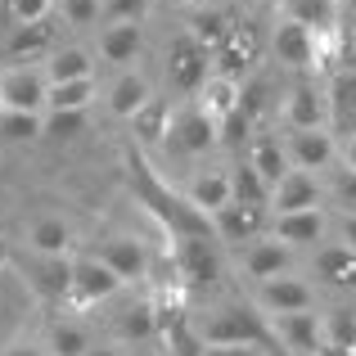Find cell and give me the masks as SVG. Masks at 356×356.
Returning a JSON list of instances; mask_svg holds the SVG:
<instances>
[{
  "label": "cell",
  "mask_w": 356,
  "mask_h": 356,
  "mask_svg": "<svg viewBox=\"0 0 356 356\" xmlns=\"http://www.w3.org/2000/svg\"><path fill=\"white\" fill-rule=\"evenodd\" d=\"M122 167H127V185H131V194H136V203L167 230V239L212 235V217H208V212H199L185 194L167 190V185L158 181V172L149 167V158L140 154L136 145L122 149Z\"/></svg>",
  "instance_id": "obj_1"
},
{
  "label": "cell",
  "mask_w": 356,
  "mask_h": 356,
  "mask_svg": "<svg viewBox=\"0 0 356 356\" xmlns=\"http://www.w3.org/2000/svg\"><path fill=\"white\" fill-rule=\"evenodd\" d=\"M203 343L208 348H275V330L270 316H261V307L252 302H226L203 321Z\"/></svg>",
  "instance_id": "obj_2"
},
{
  "label": "cell",
  "mask_w": 356,
  "mask_h": 356,
  "mask_svg": "<svg viewBox=\"0 0 356 356\" xmlns=\"http://www.w3.org/2000/svg\"><path fill=\"white\" fill-rule=\"evenodd\" d=\"M172 261H176V275H181V289H212V284H221L217 235L172 239Z\"/></svg>",
  "instance_id": "obj_3"
},
{
  "label": "cell",
  "mask_w": 356,
  "mask_h": 356,
  "mask_svg": "<svg viewBox=\"0 0 356 356\" xmlns=\"http://www.w3.org/2000/svg\"><path fill=\"white\" fill-rule=\"evenodd\" d=\"M14 266L23 270L27 289H32L41 302H68V289H72V257H41V252H14Z\"/></svg>",
  "instance_id": "obj_4"
},
{
  "label": "cell",
  "mask_w": 356,
  "mask_h": 356,
  "mask_svg": "<svg viewBox=\"0 0 356 356\" xmlns=\"http://www.w3.org/2000/svg\"><path fill=\"white\" fill-rule=\"evenodd\" d=\"M212 77V50H203L190 32H181L172 45H167V81L172 90H185V95H199Z\"/></svg>",
  "instance_id": "obj_5"
},
{
  "label": "cell",
  "mask_w": 356,
  "mask_h": 356,
  "mask_svg": "<svg viewBox=\"0 0 356 356\" xmlns=\"http://www.w3.org/2000/svg\"><path fill=\"white\" fill-rule=\"evenodd\" d=\"M118 289H122V280L113 266H104L99 257H72V289H68L72 312H90V307L108 302Z\"/></svg>",
  "instance_id": "obj_6"
},
{
  "label": "cell",
  "mask_w": 356,
  "mask_h": 356,
  "mask_svg": "<svg viewBox=\"0 0 356 356\" xmlns=\"http://www.w3.org/2000/svg\"><path fill=\"white\" fill-rule=\"evenodd\" d=\"M50 99V77L36 72L32 63L23 68H0V108L5 113H36Z\"/></svg>",
  "instance_id": "obj_7"
},
{
  "label": "cell",
  "mask_w": 356,
  "mask_h": 356,
  "mask_svg": "<svg viewBox=\"0 0 356 356\" xmlns=\"http://www.w3.org/2000/svg\"><path fill=\"white\" fill-rule=\"evenodd\" d=\"M289 131H330V95L316 77H298L284 99Z\"/></svg>",
  "instance_id": "obj_8"
},
{
  "label": "cell",
  "mask_w": 356,
  "mask_h": 356,
  "mask_svg": "<svg viewBox=\"0 0 356 356\" xmlns=\"http://www.w3.org/2000/svg\"><path fill=\"white\" fill-rule=\"evenodd\" d=\"M270 59H275L280 68L312 72L316 68V32L302 27L298 18H280L275 36H270Z\"/></svg>",
  "instance_id": "obj_9"
},
{
  "label": "cell",
  "mask_w": 356,
  "mask_h": 356,
  "mask_svg": "<svg viewBox=\"0 0 356 356\" xmlns=\"http://www.w3.org/2000/svg\"><path fill=\"white\" fill-rule=\"evenodd\" d=\"M50 59L54 54V18H41V23H18L14 32L0 41V59L9 68H23V63H36V59Z\"/></svg>",
  "instance_id": "obj_10"
},
{
  "label": "cell",
  "mask_w": 356,
  "mask_h": 356,
  "mask_svg": "<svg viewBox=\"0 0 356 356\" xmlns=\"http://www.w3.org/2000/svg\"><path fill=\"white\" fill-rule=\"evenodd\" d=\"M275 343L293 356H316L325 348V316L316 312H293V316H270Z\"/></svg>",
  "instance_id": "obj_11"
},
{
  "label": "cell",
  "mask_w": 356,
  "mask_h": 356,
  "mask_svg": "<svg viewBox=\"0 0 356 356\" xmlns=\"http://www.w3.org/2000/svg\"><path fill=\"white\" fill-rule=\"evenodd\" d=\"M257 59H261V36L252 32L248 23H239L235 32H230V41L221 45L217 54H212V68H217V77L239 81V77H243V72H248Z\"/></svg>",
  "instance_id": "obj_12"
},
{
  "label": "cell",
  "mask_w": 356,
  "mask_h": 356,
  "mask_svg": "<svg viewBox=\"0 0 356 356\" xmlns=\"http://www.w3.org/2000/svg\"><path fill=\"white\" fill-rule=\"evenodd\" d=\"M243 270H248L257 284H266V280H280L293 270V248L289 243H280L275 235H261L252 239L248 248H243Z\"/></svg>",
  "instance_id": "obj_13"
},
{
  "label": "cell",
  "mask_w": 356,
  "mask_h": 356,
  "mask_svg": "<svg viewBox=\"0 0 356 356\" xmlns=\"http://www.w3.org/2000/svg\"><path fill=\"white\" fill-rule=\"evenodd\" d=\"M104 266H113L118 270V280L122 284H131V280H149V270H154V257H149V248L140 243L136 235H118V239H108L104 248L95 252Z\"/></svg>",
  "instance_id": "obj_14"
},
{
  "label": "cell",
  "mask_w": 356,
  "mask_h": 356,
  "mask_svg": "<svg viewBox=\"0 0 356 356\" xmlns=\"http://www.w3.org/2000/svg\"><path fill=\"white\" fill-rule=\"evenodd\" d=\"M266 212L261 208H243V203H230V208H221L217 217H212V235L221 243H235V248H248L252 239H261V230H266Z\"/></svg>",
  "instance_id": "obj_15"
},
{
  "label": "cell",
  "mask_w": 356,
  "mask_h": 356,
  "mask_svg": "<svg viewBox=\"0 0 356 356\" xmlns=\"http://www.w3.org/2000/svg\"><path fill=\"white\" fill-rule=\"evenodd\" d=\"M257 307L270 316H293V312H312L316 307V293L293 275H280V280H266L257 284Z\"/></svg>",
  "instance_id": "obj_16"
},
{
  "label": "cell",
  "mask_w": 356,
  "mask_h": 356,
  "mask_svg": "<svg viewBox=\"0 0 356 356\" xmlns=\"http://www.w3.org/2000/svg\"><path fill=\"white\" fill-rule=\"evenodd\" d=\"M321 208V185L312 172H289L284 181L270 190V217H289V212H312Z\"/></svg>",
  "instance_id": "obj_17"
},
{
  "label": "cell",
  "mask_w": 356,
  "mask_h": 356,
  "mask_svg": "<svg viewBox=\"0 0 356 356\" xmlns=\"http://www.w3.org/2000/svg\"><path fill=\"white\" fill-rule=\"evenodd\" d=\"M325 230H330V217L325 208H312V212H289V217H270V235L289 248H316L325 243Z\"/></svg>",
  "instance_id": "obj_18"
},
{
  "label": "cell",
  "mask_w": 356,
  "mask_h": 356,
  "mask_svg": "<svg viewBox=\"0 0 356 356\" xmlns=\"http://www.w3.org/2000/svg\"><path fill=\"white\" fill-rule=\"evenodd\" d=\"M289 163L298 167V172H325V167L334 163V154H339V145H334V131H289Z\"/></svg>",
  "instance_id": "obj_19"
},
{
  "label": "cell",
  "mask_w": 356,
  "mask_h": 356,
  "mask_svg": "<svg viewBox=\"0 0 356 356\" xmlns=\"http://www.w3.org/2000/svg\"><path fill=\"white\" fill-rule=\"evenodd\" d=\"M172 140H176V149H185V154H208V149L221 145L217 122L203 113L199 104H190V108H181V113H176V122H172Z\"/></svg>",
  "instance_id": "obj_20"
},
{
  "label": "cell",
  "mask_w": 356,
  "mask_h": 356,
  "mask_svg": "<svg viewBox=\"0 0 356 356\" xmlns=\"http://www.w3.org/2000/svg\"><path fill=\"white\" fill-rule=\"evenodd\" d=\"M325 95H330V131L334 136H356V72L352 68L334 72Z\"/></svg>",
  "instance_id": "obj_21"
},
{
  "label": "cell",
  "mask_w": 356,
  "mask_h": 356,
  "mask_svg": "<svg viewBox=\"0 0 356 356\" xmlns=\"http://www.w3.org/2000/svg\"><path fill=\"white\" fill-rule=\"evenodd\" d=\"M185 199H190L199 212L217 217L221 208H230V203H235V190H230V172H199V176L190 181V190H185Z\"/></svg>",
  "instance_id": "obj_22"
},
{
  "label": "cell",
  "mask_w": 356,
  "mask_h": 356,
  "mask_svg": "<svg viewBox=\"0 0 356 356\" xmlns=\"http://www.w3.org/2000/svg\"><path fill=\"white\" fill-rule=\"evenodd\" d=\"M113 334L122 343H145L158 334V302L154 298H140V302L122 307V312L113 316Z\"/></svg>",
  "instance_id": "obj_23"
},
{
  "label": "cell",
  "mask_w": 356,
  "mask_h": 356,
  "mask_svg": "<svg viewBox=\"0 0 356 356\" xmlns=\"http://www.w3.org/2000/svg\"><path fill=\"white\" fill-rule=\"evenodd\" d=\"M316 275L330 289H352L356 284V252L348 243H325V248H316Z\"/></svg>",
  "instance_id": "obj_24"
},
{
  "label": "cell",
  "mask_w": 356,
  "mask_h": 356,
  "mask_svg": "<svg viewBox=\"0 0 356 356\" xmlns=\"http://www.w3.org/2000/svg\"><path fill=\"white\" fill-rule=\"evenodd\" d=\"M235 27H239V23H235V18H230L221 5H212V9H194V14H190V36L203 45V50H212V54H217L221 45L230 41V32H235Z\"/></svg>",
  "instance_id": "obj_25"
},
{
  "label": "cell",
  "mask_w": 356,
  "mask_h": 356,
  "mask_svg": "<svg viewBox=\"0 0 356 356\" xmlns=\"http://www.w3.org/2000/svg\"><path fill=\"white\" fill-rule=\"evenodd\" d=\"M27 248L41 252V257H68L72 248V230L63 217H36L27 226Z\"/></svg>",
  "instance_id": "obj_26"
},
{
  "label": "cell",
  "mask_w": 356,
  "mask_h": 356,
  "mask_svg": "<svg viewBox=\"0 0 356 356\" xmlns=\"http://www.w3.org/2000/svg\"><path fill=\"white\" fill-rule=\"evenodd\" d=\"M140 50H145V32H140V23H113L99 32V54H104L108 63H136Z\"/></svg>",
  "instance_id": "obj_27"
},
{
  "label": "cell",
  "mask_w": 356,
  "mask_h": 356,
  "mask_svg": "<svg viewBox=\"0 0 356 356\" xmlns=\"http://www.w3.org/2000/svg\"><path fill=\"white\" fill-rule=\"evenodd\" d=\"M248 163L257 167V172L266 176L270 185H280L289 172H293V163H289V149L280 145L275 136H252V140H248Z\"/></svg>",
  "instance_id": "obj_28"
},
{
  "label": "cell",
  "mask_w": 356,
  "mask_h": 356,
  "mask_svg": "<svg viewBox=\"0 0 356 356\" xmlns=\"http://www.w3.org/2000/svg\"><path fill=\"white\" fill-rule=\"evenodd\" d=\"M230 190H235V203H243V208L270 212V190H275V185H270L248 158H243L239 167H230Z\"/></svg>",
  "instance_id": "obj_29"
},
{
  "label": "cell",
  "mask_w": 356,
  "mask_h": 356,
  "mask_svg": "<svg viewBox=\"0 0 356 356\" xmlns=\"http://www.w3.org/2000/svg\"><path fill=\"white\" fill-rule=\"evenodd\" d=\"M199 108H203V113H208V118L221 127V122H226L230 113H239V81L217 77V72H212L208 86L199 90Z\"/></svg>",
  "instance_id": "obj_30"
},
{
  "label": "cell",
  "mask_w": 356,
  "mask_h": 356,
  "mask_svg": "<svg viewBox=\"0 0 356 356\" xmlns=\"http://www.w3.org/2000/svg\"><path fill=\"white\" fill-rule=\"evenodd\" d=\"M149 99L154 95H149V81L140 77V72H122L113 86H108V108H113L118 118H136Z\"/></svg>",
  "instance_id": "obj_31"
},
{
  "label": "cell",
  "mask_w": 356,
  "mask_h": 356,
  "mask_svg": "<svg viewBox=\"0 0 356 356\" xmlns=\"http://www.w3.org/2000/svg\"><path fill=\"white\" fill-rule=\"evenodd\" d=\"M45 77H50V86L95 77V72H90V54H86V50H77V45H68V50H54L50 59H45Z\"/></svg>",
  "instance_id": "obj_32"
},
{
  "label": "cell",
  "mask_w": 356,
  "mask_h": 356,
  "mask_svg": "<svg viewBox=\"0 0 356 356\" xmlns=\"http://www.w3.org/2000/svg\"><path fill=\"white\" fill-rule=\"evenodd\" d=\"M131 122H136V136L145 140V145H158V140L172 136V122L176 118H172V104H167V99H149V104L140 108Z\"/></svg>",
  "instance_id": "obj_33"
},
{
  "label": "cell",
  "mask_w": 356,
  "mask_h": 356,
  "mask_svg": "<svg viewBox=\"0 0 356 356\" xmlns=\"http://www.w3.org/2000/svg\"><path fill=\"white\" fill-rule=\"evenodd\" d=\"M90 99H95V77H86V81H63V86H50L45 108H50V113H86Z\"/></svg>",
  "instance_id": "obj_34"
},
{
  "label": "cell",
  "mask_w": 356,
  "mask_h": 356,
  "mask_svg": "<svg viewBox=\"0 0 356 356\" xmlns=\"http://www.w3.org/2000/svg\"><path fill=\"white\" fill-rule=\"evenodd\" d=\"M325 348L330 352H352L356 348V312L352 307H334L325 316Z\"/></svg>",
  "instance_id": "obj_35"
},
{
  "label": "cell",
  "mask_w": 356,
  "mask_h": 356,
  "mask_svg": "<svg viewBox=\"0 0 356 356\" xmlns=\"http://www.w3.org/2000/svg\"><path fill=\"white\" fill-rule=\"evenodd\" d=\"M95 343H90V334L81 330V325H68V321H54L50 325V356H86Z\"/></svg>",
  "instance_id": "obj_36"
},
{
  "label": "cell",
  "mask_w": 356,
  "mask_h": 356,
  "mask_svg": "<svg viewBox=\"0 0 356 356\" xmlns=\"http://www.w3.org/2000/svg\"><path fill=\"white\" fill-rule=\"evenodd\" d=\"M284 18H298L312 32L334 27V0H284Z\"/></svg>",
  "instance_id": "obj_37"
},
{
  "label": "cell",
  "mask_w": 356,
  "mask_h": 356,
  "mask_svg": "<svg viewBox=\"0 0 356 356\" xmlns=\"http://www.w3.org/2000/svg\"><path fill=\"white\" fill-rule=\"evenodd\" d=\"M45 136L41 113H5L0 108V140H36Z\"/></svg>",
  "instance_id": "obj_38"
},
{
  "label": "cell",
  "mask_w": 356,
  "mask_h": 356,
  "mask_svg": "<svg viewBox=\"0 0 356 356\" xmlns=\"http://www.w3.org/2000/svg\"><path fill=\"white\" fill-rule=\"evenodd\" d=\"M149 5H154V0H104L99 23H104V27H113V23H140V18L149 14Z\"/></svg>",
  "instance_id": "obj_39"
},
{
  "label": "cell",
  "mask_w": 356,
  "mask_h": 356,
  "mask_svg": "<svg viewBox=\"0 0 356 356\" xmlns=\"http://www.w3.org/2000/svg\"><path fill=\"white\" fill-rule=\"evenodd\" d=\"M217 136H221V145H226V149H248V140H252V118H248V113H230V118L217 127Z\"/></svg>",
  "instance_id": "obj_40"
},
{
  "label": "cell",
  "mask_w": 356,
  "mask_h": 356,
  "mask_svg": "<svg viewBox=\"0 0 356 356\" xmlns=\"http://www.w3.org/2000/svg\"><path fill=\"white\" fill-rule=\"evenodd\" d=\"M54 0H9V23H41V18H50Z\"/></svg>",
  "instance_id": "obj_41"
},
{
  "label": "cell",
  "mask_w": 356,
  "mask_h": 356,
  "mask_svg": "<svg viewBox=\"0 0 356 356\" xmlns=\"http://www.w3.org/2000/svg\"><path fill=\"white\" fill-rule=\"evenodd\" d=\"M99 14H104V0H63V18H68L72 27L99 23Z\"/></svg>",
  "instance_id": "obj_42"
},
{
  "label": "cell",
  "mask_w": 356,
  "mask_h": 356,
  "mask_svg": "<svg viewBox=\"0 0 356 356\" xmlns=\"http://www.w3.org/2000/svg\"><path fill=\"white\" fill-rule=\"evenodd\" d=\"M81 127H86V113H50L45 118V136H54V140L81 136Z\"/></svg>",
  "instance_id": "obj_43"
},
{
  "label": "cell",
  "mask_w": 356,
  "mask_h": 356,
  "mask_svg": "<svg viewBox=\"0 0 356 356\" xmlns=\"http://www.w3.org/2000/svg\"><path fill=\"white\" fill-rule=\"evenodd\" d=\"M266 90H270V86H266L261 77H257V81H248V86H239V113H248L252 122H257V118H261V108H266Z\"/></svg>",
  "instance_id": "obj_44"
},
{
  "label": "cell",
  "mask_w": 356,
  "mask_h": 356,
  "mask_svg": "<svg viewBox=\"0 0 356 356\" xmlns=\"http://www.w3.org/2000/svg\"><path fill=\"white\" fill-rule=\"evenodd\" d=\"M334 199L343 203V208H356V172L352 167H343V172H334Z\"/></svg>",
  "instance_id": "obj_45"
},
{
  "label": "cell",
  "mask_w": 356,
  "mask_h": 356,
  "mask_svg": "<svg viewBox=\"0 0 356 356\" xmlns=\"http://www.w3.org/2000/svg\"><path fill=\"white\" fill-rule=\"evenodd\" d=\"M0 356H50V352H45V348H36V343H32V339H27V343H23V339H18V343H9V348H5V352H0Z\"/></svg>",
  "instance_id": "obj_46"
},
{
  "label": "cell",
  "mask_w": 356,
  "mask_h": 356,
  "mask_svg": "<svg viewBox=\"0 0 356 356\" xmlns=\"http://www.w3.org/2000/svg\"><path fill=\"white\" fill-rule=\"evenodd\" d=\"M339 235H343V243L356 252V212H343V221H339Z\"/></svg>",
  "instance_id": "obj_47"
},
{
  "label": "cell",
  "mask_w": 356,
  "mask_h": 356,
  "mask_svg": "<svg viewBox=\"0 0 356 356\" xmlns=\"http://www.w3.org/2000/svg\"><path fill=\"white\" fill-rule=\"evenodd\" d=\"M203 356H270L266 348H208Z\"/></svg>",
  "instance_id": "obj_48"
},
{
  "label": "cell",
  "mask_w": 356,
  "mask_h": 356,
  "mask_svg": "<svg viewBox=\"0 0 356 356\" xmlns=\"http://www.w3.org/2000/svg\"><path fill=\"white\" fill-rule=\"evenodd\" d=\"M343 167H352V172H356V136L343 140Z\"/></svg>",
  "instance_id": "obj_49"
},
{
  "label": "cell",
  "mask_w": 356,
  "mask_h": 356,
  "mask_svg": "<svg viewBox=\"0 0 356 356\" xmlns=\"http://www.w3.org/2000/svg\"><path fill=\"white\" fill-rule=\"evenodd\" d=\"M0 266H14V243L0 235Z\"/></svg>",
  "instance_id": "obj_50"
},
{
  "label": "cell",
  "mask_w": 356,
  "mask_h": 356,
  "mask_svg": "<svg viewBox=\"0 0 356 356\" xmlns=\"http://www.w3.org/2000/svg\"><path fill=\"white\" fill-rule=\"evenodd\" d=\"M86 356H122V352H118V348H90Z\"/></svg>",
  "instance_id": "obj_51"
},
{
  "label": "cell",
  "mask_w": 356,
  "mask_h": 356,
  "mask_svg": "<svg viewBox=\"0 0 356 356\" xmlns=\"http://www.w3.org/2000/svg\"><path fill=\"white\" fill-rule=\"evenodd\" d=\"M212 5H221V0H194V9H212Z\"/></svg>",
  "instance_id": "obj_52"
}]
</instances>
